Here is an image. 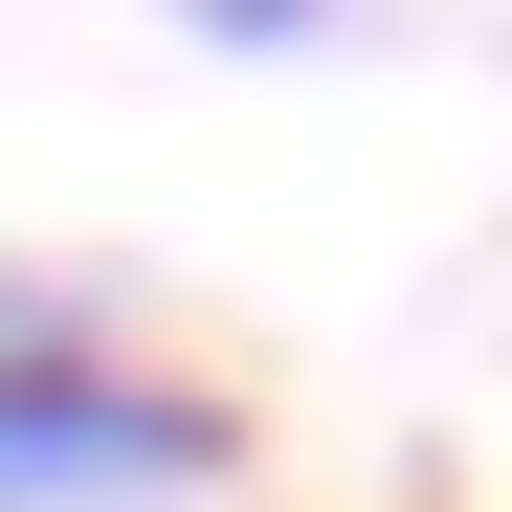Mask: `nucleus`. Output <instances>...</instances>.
<instances>
[{"mask_svg":"<svg viewBox=\"0 0 512 512\" xmlns=\"http://www.w3.org/2000/svg\"><path fill=\"white\" fill-rule=\"evenodd\" d=\"M179 23H201V45H312L334 0H179Z\"/></svg>","mask_w":512,"mask_h":512,"instance_id":"f03ea898","label":"nucleus"},{"mask_svg":"<svg viewBox=\"0 0 512 512\" xmlns=\"http://www.w3.org/2000/svg\"><path fill=\"white\" fill-rule=\"evenodd\" d=\"M245 468V423L201 379H156V357H0V512H179Z\"/></svg>","mask_w":512,"mask_h":512,"instance_id":"f257e3e1","label":"nucleus"}]
</instances>
